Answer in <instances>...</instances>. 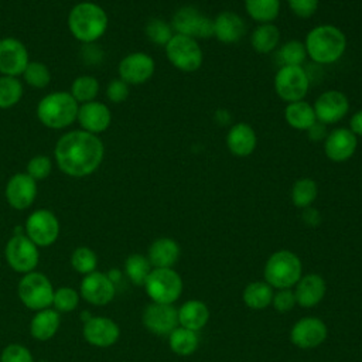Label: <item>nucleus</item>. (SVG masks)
Wrapping results in <instances>:
<instances>
[{
  "label": "nucleus",
  "mask_w": 362,
  "mask_h": 362,
  "mask_svg": "<svg viewBox=\"0 0 362 362\" xmlns=\"http://www.w3.org/2000/svg\"><path fill=\"white\" fill-rule=\"evenodd\" d=\"M54 156L64 174L82 178L99 168L103 161L105 147L96 134L85 130H72L59 137Z\"/></svg>",
  "instance_id": "nucleus-1"
},
{
  "label": "nucleus",
  "mask_w": 362,
  "mask_h": 362,
  "mask_svg": "<svg viewBox=\"0 0 362 362\" xmlns=\"http://www.w3.org/2000/svg\"><path fill=\"white\" fill-rule=\"evenodd\" d=\"M307 57L321 65H329L341 59L346 49V37L341 28L332 24H320L305 35Z\"/></svg>",
  "instance_id": "nucleus-2"
},
{
  "label": "nucleus",
  "mask_w": 362,
  "mask_h": 362,
  "mask_svg": "<svg viewBox=\"0 0 362 362\" xmlns=\"http://www.w3.org/2000/svg\"><path fill=\"white\" fill-rule=\"evenodd\" d=\"M106 11L93 1L75 4L68 14V28L82 44H92L99 40L107 28Z\"/></svg>",
  "instance_id": "nucleus-3"
},
{
  "label": "nucleus",
  "mask_w": 362,
  "mask_h": 362,
  "mask_svg": "<svg viewBox=\"0 0 362 362\" xmlns=\"http://www.w3.org/2000/svg\"><path fill=\"white\" fill-rule=\"evenodd\" d=\"M79 103L69 92L57 90L45 95L37 105L38 120L49 129H65L76 120Z\"/></svg>",
  "instance_id": "nucleus-4"
},
{
  "label": "nucleus",
  "mask_w": 362,
  "mask_h": 362,
  "mask_svg": "<svg viewBox=\"0 0 362 362\" xmlns=\"http://www.w3.org/2000/svg\"><path fill=\"white\" fill-rule=\"evenodd\" d=\"M300 257L290 250L274 252L264 264V281L279 290L291 288L301 279Z\"/></svg>",
  "instance_id": "nucleus-5"
},
{
  "label": "nucleus",
  "mask_w": 362,
  "mask_h": 362,
  "mask_svg": "<svg viewBox=\"0 0 362 362\" xmlns=\"http://www.w3.org/2000/svg\"><path fill=\"white\" fill-rule=\"evenodd\" d=\"M164 48L170 64L181 72H195L202 65L201 45L191 37L174 34Z\"/></svg>",
  "instance_id": "nucleus-6"
},
{
  "label": "nucleus",
  "mask_w": 362,
  "mask_h": 362,
  "mask_svg": "<svg viewBox=\"0 0 362 362\" xmlns=\"http://www.w3.org/2000/svg\"><path fill=\"white\" fill-rule=\"evenodd\" d=\"M174 34L191 37L194 40H205L214 37V20L194 6L180 7L171 18Z\"/></svg>",
  "instance_id": "nucleus-7"
},
{
  "label": "nucleus",
  "mask_w": 362,
  "mask_h": 362,
  "mask_svg": "<svg viewBox=\"0 0 362 362\" xmlns=\"http://www.w3.org/2000/svg\"><path fill=\"white\" fill-rule=\"evenodd\" d=\"M146 293L153 303L173 304L182 291V280L173 269H153L144 283Z\"/></svg>",
  "instance_id": "nucleus-8"
},
{
  "label": "nucleus",
  "mask_w": 362,
  "mask_h": 362,
  "mask_svg": "<svg viewBox=\"0 0 362 362\" xmlns=\"http://www.w3.org/2000/svg\"><path fill=\"white\" fill-rule=\"evenodd\" d=\"M310 89V76L303 66H280L274 75V90L287 102L304 100Z\"/></svg>",
  "instance_id": "nucleus-9"
},
{
  "label": "nucleus",
  "mask_w": 362,
  "mask_h": 362,
  "mask_svg": "<svg viewBox=\"0 0 362 362\" xmlns=\"http://www.w3.org/2000/svg\"><path fill=\"white\" fill-rule=\"evenodd\" d=\"M18 297L30 310L40 311L52 304L54 288L48 277L37 272H30L18 283Z\"/></svg>",
  "instance_id": "nucleus-10"
},
{
  "label": "nucleus",
  "mask_w": 362,
  "mask_h": 362,
  "mask_svg": "<svg viewBox=\"0 0 362 362\" xmlns=\"http://www.w3.org/2000/svg\"><path fill=\"white\" fill-rule=\"evenodd\" d=\"M38 246L27 235H14L6 245V260L11 269L18 273L33 272L40 259Z\"/></svg>",
  "instance_id": "nucleus-11"
},
{
  "label": "nucleus",
  "mask_w": 362,
  "mask_h": 362,
  "mask_svg": "<svg viewBox=\"0 0 362 362\" xmlns=\"http://www.w3.org/2000/svg\"><path fill=\"white\" fill-rule=\"evenodd\" d=\"M25 232L37 246H49L59 235V222L51 211L37 209L27 218Z\"/></svg>",
  "instance_id": "nucleus-12"
},
{
  "label": "nucleus",
  "mask_w": 362,
  "mask_h": 362,
  "mask_svg": "<svg viewBox=\"0 0 362 362\" xmlns=\"http://www.w3.org/2000/svg\"><path fill=\"white\" fill-rule=\"evenodd\" d=\"M317 122L322 124H335L342 120L349 110V100L341 90L322 92L313 105Z\"/></svg>",
  "instance_id": "nucleus-13"
},
{
  "label": "nucleus",
  "mask_w": 362,
  "mask_h": 362,
  "mask_svg": "<svg viewBox=\"0 0 362 362\" xmlns=\"http://www.w3.org/2000/svg\"><path fill=\"white\" fill-rule=\"evenodd\" d=\"M156 71L154 59L146 52L127 54L117 66L119 78L127 85H141L147 82Z\"/></svg>",
  "instance_id": "nucleus-14"
},
{
  "label": "nucleus",
  "mask_w": 362,
  "mask_h": 362,
  "mask_svg": "<svg viewBox=\"0 0 362 362\" xmlns=\"http://www.w3.org/2000/svg\"><path fill=\"white\" fill-rule=\"evenodd\" d=\"M28 51L25 45L14 38L6 37L0 40V74L18 78L28 65Z\"/></svg>",
  "instance_id": "nucleus-15"
},
{
  "label": "nucleus",
  "mask_w": 362,
  "mask_h": 362,
  "mask_svg": "<svg viewBox=\"0 0 362 362\" xmlns=\"http://www.w3.org/2000/svg\"><path fill=\"white\" fill-rule=\"evenodd\" d=\"M144 327L156 335H170L178 327V311L173 304L151 303L143 311Z\"/></svg>",
  "instance_id": "nucleus-16"
},
{
  "label": "nucleus",
  "mask_w": 362,
  "mask_h": 362,
  "mask_svg": "<svg viewBox=\"0 0 362 362\" xmlns=\"http://www.w3.org/2000/svg\"><path fill=\"white\" fill-rule=\"evenodd\" d=\"M327 325L322 320L315 317H305L298 320L291 331V342L301 349H311L320 346L327 338Z\"/></svg>",
  "instance_id": "nucleus-17"
},
{
  "label": "nucleus",
  "mask_w": 362,
  "mask_h": 362,
  "mask_svg": "<svg viewBox=\"0 0 362 362\" xmlns=\"http://www.w3.org/2000/svg\"><path fill=\"white\" fill-rule=\"evenodd\" d=\"M6 199L14 209H27L37 197V181L27 173H16L6 184Z\"/></svg>",
  "instance_id": "nucleus-18"
},
{
  "label": "nucleus",
  "mask_w": 362,
  "mask_h": 362,
  "mask_svg": "<svg viewBox=\"0 0 362 362\" xmlns=\"http://www.w3.org/2000/svg\"><path fill=\"white\" fill-rule=\"evenodd\" d=\"M358 147L356 136L346 127H337L331 130L324 140V153L328 160L334 163H344L349 160Z\"/></svg>",
  "instance_id": "nucleus-19"
},
{
  "label": "nucleus",
  "mask_w": 362,
  "mask_h": 362,
  "mask_svg": "<svg viewBox=\"0 0 362 362\" xmlns=\"http://www.w3.org/2000/svg\"><path fill=\"white\" fill-rule=\"evenodd\" d=\"M76 120L82 130L98 136L109 129L112 123V113L105 103L92 100L79 105Z\"/></svg>",
  "instance_id": "nucleus-20"
},
{
  "label": "nucleus",
  "mask_w": 362,
  "mask_h": 362,
  "mask_svg": "<svg viewBox=\"0 0 362 362\" xmlns=\"http://www.w3.org/2000/svg\"><path fill=\"white\" fill-rule=\"evenodd\" d=\"M81 296L90 304L105 305L115 297L113 280L107 274L92 272L81 283Z\"/></svg>",
  "instance_id": "nucleus-21"
},
{
  "label": "nucleus",
  "mask_w": 362,
  "mask_h": 362,
  "mask_svg": "<svg viewBox=\"0 0 362 362\" xmlns=\"http://www.w3.org/2000/svg\"><path fill=\"white\" fill-rule=\"evenodd\" d=\"M120 335L119 325L107 317H92L83 325L85 339L95 346H110Z\"/></svg>",
  "instance_id": "nucleus-22"
},
{
  "label": "nucleus",
  "mask_w": 362,
  "mask_h": 362,
  "mask_svg": "<svg viewBox=\"0 0 362 362\" xmlns=\"http://www.w3.org/2000/svg\"><path fill=\"white\" fill-rule=\"evenodd\" d=\"M257 146L255 129L243 122L235 123L226 133V147L236 157L250 156Z\"/></svg>",
  "instance_id": "nucleus-23"
},
{
  "label": "nucleus",
  "mask_w": 362,
  "mask_h": 362,
  "mask_svg": "<svg viewBox=\"0 0 362 362\" xmlns=\"http://www.w3.org/2000/svg\"><path fill=\"white\" fill-rule=\"evenodd\" d=\"M246 33L243 18L235 11H222L214 18V37L223 44H236Z\"/></svg>",
  "instance_id": "nucleus-24"
},
{
  "label": "nucleus",
  "mask_w": 362,
  "mask_h": 362,
  "mask_svg": "<svg viewBox=\"0 0 362 362\" xmlns=\"http://www.w3.org/2000/svg\"><path fill=\"white\" fill-rule=\"evenodd\" d=\"M325 290H327L325 280L320 274L317 273L305 274L296 284V290H294L296 301L298 305L304 308L315 307L324 298Z\"/></svg>",
  "instance_id": "nucleus-25"
},
{
  "label": "nucleus",
  "mask_w": 362,
  "mask_h": 362,
  "mask_svg": "<svg viewBox=\"0 0 362 362\" xmlns=\"http://www.w3.org/2000/svg\"><path fill=\"white\" fill-rule=\"evenodd\" d=\"M181 255L180 245L171 238H158L150 247L147 259L154 269H173Z\"/></svg>",
  "instance_id": "nucleus-26"
},
{
  "label": "nucleus",
  "mask_w": 362,
  "mask_h": 362,
  "mask_svg": "<svg viewBox=\"0 0 362 362\" xmlns=\"http://www.w3.org/2000/svg\"><path fill=\"white\" fill-rule=\"evenodd\" d=\"M178 324L191 331H199L209 320V310L205 303L199 300L185 301L178 310Z\"/></svg>",
  "instance_id": "nucleus-27"
},
{
  "label": "nucleus",
  "mask_w": 362,
  "mask_h": 362,
  "mask_svg": "<svg viewBox=\"0 0 362 362\" xmlns=\"http://www.w3.org/2000/svg\"><path fill=\"white\" fill-rule=\"evenodd\" d=\"M284 119L290 127L305 132L317 122L313 105L305 100L287 103L284 109Z\"/></svg>",
  "instance_id": "nucleus-28"
},
{
  "label": "nucleus",
  "mask_w": 362,
  "mask_h": 362,
  "mask_svg": "<svg viewBox=\"0 0 362 362\" xmlns=\"http://www.w3.org/2000/svg\"><path fill=\"white\" fill-rule=\"evenodd\" d=\"M59 327V314L55 310H40L30 322V332L38 341H47L55 335Z\"/></svg>",
  "instance_id": "nucleus-29"
},
{
  "label": "nucleus",
  "mask_w": 362,
  "mask_h": 362,
  "mask_svg": "<svg viewBox=\"0 0 362 362\" xmlns=\"http://www.w3.org/2000/svg\"><path fill=\"white\" fill-rule=\"evenodd\" d=\"M280 42V31L273 23L259 24L252 35H250V44L253 49L259 54H269L273 52Z\"/></svg>",
  "instance_id": "nucleus-30"
},
{
  "label": "nucleus",
  "mask_w": 362,
  "mask_h": 362,
  "mask_svg": "<svg viewBox=\"0 0 362 362\" xmlns=\"http://www.w3.org/2000/svg\"><path fill=\"white\" fill-rule=\"evenodd\" d=\"M273 294L272 286L266 281H252L245 287L242 298L249 308L263 310L272 304Z\"/></svg>",
  "instance_id": "nucleus-31"
},
{
  "label": "nucleus",
  "mask_w": 362,
  "mask_h": 362,
  "mask_svg": "<svg viewBox=\"0 0 362 362\" xmlns=\"http://www.w3.org/2000/svg\"><path fill=\"white\" fill-rule=\"evenodd\" d=\"M245 10L259 24L273 23L280 13V0H245Z\"/></svg>",
  "instance_id": "nucleus-32"
},
{
  "label": "nucleus",
  "mask_w": 362,
  "mask_h": 362,
  "mask_svg": "<svg viewBox=\"0 0 362 362\" xmlns=\"http://www.w3.org/2000/svg\"><path fill=\"white\" fill-rule=\"evenodd\" d=\"M170 348L174 354L187 356L197 351L198 348V335L195 331H191L184 327H177L171 334L168 339Z\"/></svg>",
  "instance_id": "nucleus-33"
},
{
  "label": "nucleus",
  "mask_w": 362,
  "mask_h": 362,
  "mask_svg": "<svg viewBox=\"0 0 362 362\" xmlns=\"http://www.w3.org/2000/svg\"><path fill=\"white\" fill-rule=\"evenodd\" d=\"M318 195V185L313 178L303 177L298 178L291 187V202L294 206L304 209L311 206Z\"/></svg>",
  "instance_id": "nucleus-34"
},
{
  "label": "nucleus",
  "mask_w": 362,
  "mask_h": 362,
  "mask_svg": "<svg viewBox=\"0 0 362 362\" xmlns=\"http://www.w3.org/2000/svg\"><path fill=\"white\" fill-rule=\"evenodd\" d=\"M305 58V45L298 40H290L284 42L277 51V59L280 66H303Z\"/></svg>",
  "instance_id": "nucleus-35"
},
{
  "label": "nucleus",
  "mask_w": 362,
  "mask_h": 362,
  "mask_svg": "<svg viewBox=\"0 0 362 362\" xmlns=\"http://www.w3.org/2000/svg\"><path fill=\"white\" fill-rule=\"evenodd\" d=\"M151 263L143 255L133 253L124 262V272L130 281L136 286H144L151 269Z\"/></svg>",
  "instance_id": "nucleus-36"
},
{
  "label": "nucleus",
  "mask_w": 362,
  "mask_h": 362,
  "mask_svg": "<svg viewBox=\"0 0 362 362\" xmlns=\"http://www.w3.org/2000/svg\"><path fill=\"white\" fill-rule=\"evenodd\" d=\"M69 93L81 105L86 103V102L96 100V96L99 93V82L96 78H93L90 75L78 76L72 82Z\"/></svg>",
  "instance_id": "nucleus-37"
},
{
  "label": "nucleus",
  "mask_w": 362,
  "mask_h": 362,
  "mask_svg": "<svg viewBox=\"0 0 362 362\" xmlns=\"http://www.w3.org/2000/svg\"><path fill=\"white\" fill-rule=\"evenodd\" d=\"M23 98V85L16 76H0V109H10Z\"/></svg>",
  "instance_id": "nucleus-38"
},
{
  "label": "nucleus",
  "mask_w": 362,
  "mask_h": 362,
  "mask_svg": "<svg viewBox=\"0 0 362 362\" xmlns=\"http://www.w3.org/2000/svg\"><path fill=\"white\" fill-rule=\"evenodd\" d=\"M144 33L153 44L161 45V47H165L167 42L174 35V30H173L171 24L161 18H157V17H153L146 23Z\"/></svg>",
  "instance_id": "nucleus-39"
},
{
  "label": "nucleus",
  "mask_w": 362,
  "mask_h": 362,
  "mask_svg": "<svg viewBox=\"0 0 362 362\" xmlns=\"http://www.w3.org/2000/svg\"><path fill=\"white\" fill-rule=\"evenodd\" d=\"M23 78L27 85L35 89H42L48 86L51 81V72L47 65L40 61H30L23 72Z\"/></svg>",
  "instance_id": "nucleus-40"
},
{
  "label": "nucleus",
  "mask_w": 362,
  "mask_h": 362,
  "mask_svg": "<svg viewBox=\"0 0 362 362\" xmlns=\"http://www.w3.org/2000/svg\"><path fill=\"white\" fill-rule=\"evenodd\" d=\"M71 264L78 273L86 276L92 272H95L96 264H98V259H96V255L92 249H89L86 246H79L72 252Z\"/></svg>",
  "instance_id": "nucleus-41"
},
{
  "label": "nucleus",
  "mask_w": 362,
  "mask_h": 362,
  "mask_svg": "<svg viewBox=\"0 0 362 362\" xmlns=\"http://www.w3.org/2000/svg\"><path fill=\"white\" fill-rule=\"evenodd\" d=\"M78 301H79V294L76 290L71 287H61L54 291L52 304L58 311H64V313L72 311L76 308Z\"/></svg>",
  "instance_id": "nucleus-42"
},
{
  "label": "nucleus",
  "mask_w": 362,
  "mask_h": 362,
  "mask_svg": "<svg viewBox=\"0 0 362 362\" xmlns=\"http://www.w3.org/2000/svg\"><path fill=\"white\" fill-rule=\"evenodd\" d=\"M51 170H52V161L49 157L47 156H42V154H38V156H34L28 160L27 163V174L35 180V181H40V180H44L47 178L49 174H51Z\"/></svg>",
  "instance_id": "nucleus-43"
},
{
  "label": "nucleus",
  "mask_w": 362,
  "mask_h": 362,
  "mask_svg": "<svg viewBox=\"0 0 362 362\" xmlns=\"http://www.w3.org/2000/svg\"><path fill=\"white\" fill-rule=\"evenodd\" d=\"M0 362H34L31 352L18 344H11L6 346L1 352Z\"/></svg>",
  "instance_id": "nucleus-44"
},
{
  "label": "nucleus",
  "mask_w": 362,
  "mask_h": 362,
  "mask_svg": "<svg viewBox=\"0 0 362 362\" xmlns=\"http://www.w3.org/2000/svg\"><path fill=\"white\" fill-rule=\"evenodd\" d=\"M106 96L112 103H122L129 96V85L124 81H122L120 78L113 79L107 83Z\"/></svg>",
  "instance_id": "nucleus-45"
},
{
  "label": "nucleus",
  "mask_w": 362,
  "mask_h": 362,
  "mask_svg": "<svg viewBox=\"0 0 362 362\" xmlns=\"http://www.w3.org/2000/svg\"><path fill=\"white\" fill-rule=\"evenodd\" d=\"M272 304L280 313H287V311L293 310V307L297 304L294 291L290 290V288L279 290L276 294H273Z\"/></svg>",
  "instance_id": "nucleus-46"
},
{
  "label": "nucleus",
  "mask_w": 362,
  "mask_h": 362,
  "mask_svg": "<svg viewBox=\"0 0 362 362\" xmlns=\"http://www.w3.org/2000/svg\"><path fill=\"white\" fill-rule=\"evenodd\" d=\"M290 10L300 18H310L318 8L320 0H287Z\"/></svg>",
  "instance_id": "nucleus-47"
},
{
  "label": "nucleus",
  "mask_w": 362,
  "mask_h": 362,
  "mask_svg": "<svg viewBox=\"0 0 362 362\" xmlns=\"http://www.w3.org/2000/svg\"><path fill=\"white\" fill-rule=\"evenodd\" d=\"M327 126L320 123V122H315L308 130H307V136L311 141H321V140H325L327 137Z\"/></svg>",
  "instance_id": "nucleus-48"
},
{
  "label": "nucleus",
  "mask_w": 362,
  "mask_h": 362,
  "mask_svg": "<svg viewBox=\"0 0 362 362\" xmlns=\"http://www.w3.org/2000/svg\"><path fill=\"white\" fill-rule=\"evenodd\" d=\"M301 218L304 221L305 225L308 226H317L320 225L321 222V214L318 209L313 208V206H307L303 209V214H301Z\"/></svg>",
  "instance_id": "nucleus-49"
},
{
  "label": "nucleus",
  "mask_w": 362,
  "mask_h": 362,
  "mask_svg": "<svg viewBox=\"0 0 362 362\" xmlns=\"http://www.w3.org/2000/svg\"><path fill=\"white\" fill-rule=\"evenodd\" d=\"M349 130L358 137H362V109L355 112L349 119Z\"/></svg>",
  "instance_id": "nucleus-50"
},
{
  "label": "nucleus",
  "mask_w": 362,
  "mask_h": 362,
  "mask_svg": "<svg viewBox=\"0 0 362 362\" xmlns=\"http://www.w3.org/2000/svg\"><path fill=\"white\" fill-rule=\"evenodd\" d=\"M214 119H215V122L218 123V124H221V126H226V124H229L230 123V113L226 110V109H218L216 112H215V115H214Z\"/></svg>",
  "instance_id": "nucleus-51"
},
{
  "label": "nucleus",
  "mask_w": 362,
  "mask_h": 362,
  "mask_svg": "<svg viewBox=\"0 0 362 362\" xmlns=\"http://www.w3.org/2000/svg\"><path fill=\"white\" fill-rule=\"evenodd\" d=\"M40 362H45V361H40Z\"/></svg>",
  "instance_id": "nucleus-52"
}]
</instances>
